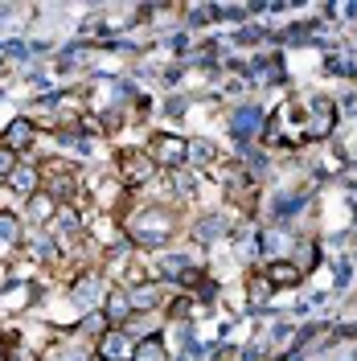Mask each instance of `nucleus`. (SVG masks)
Instances as JSON below:
<instances>
[{
    "label": "nucleus",
    "mask_w": 357,
    "mask_h": 361,
    "mask_svg": "<svg viewBox=\"0 0 357 361\" xmlns=\"http://www.w3.org/2000/svg\"><path fill=\"white\" fill-rule=\"evenodd\" d=\"M123 230H128V238L135 247H164V243L177 238V214L160 209V205H148V209H135Z\"/></svg>",
    "instance_id": "obj_1"
},
{
    "label": "nucleus",
    "mask_w": 357,
    "mask_h": 361,
    "mask_svg": "<svg viewBox=\"0 0 357 361\" xmlns=\"http://www.w3.org/2000/svg\"><path fill=\"white\" fill-rule=\"evenodd\" d=\"M95 345H99V341L90 337L83 324H74L70 333H62V337L45 349V361H95V357H99V353H95Z\"/></svg>",
    "instance_id": "obj_2"
},
{
    "label": "nucleus",
    "mask_w": 357,
    "mask_h": 361,
    "mask_svg": "<svg viewBox=\"0 0 357 361\" xmlns=\"http://www.w3.org/2000/svg\"><path fill=\"white\" fill-rule=\"evenodd\" d=\"M267 144H304V115H300V103H279V111L271 115V132H267Z\"/></svg>",
    "instance_id": "obj_3"
},
{
    "label": "nucleus",
    "mask_w": 357,
    "mask_h": 361,
    "mask_svg": "<svg viewBox=\"0 0 357 361\" xmlns=\"http://www.w3.org/2000/svg\"><path fill=\"white\" fill-rule=\"evenodd\" d=\"M148 157L157 160V169L177 173L181 164H189V140L177 135V132H157L148 140Z\"/></svg>",
    "instance_id": "obj_4"
},
{
    "label": "nucleus",
    "mask_w": 357,
    "mask_h": 361,
    "mask_svg": "<svg viewBox=\"0 0 357 361\" xmlns=\"http://www.w3.org/2000/svg\"><path fill=\"white\" fill-rule=\"evenodd\" d=\"M300 111H304V140H325V135H333V128H337V103L333 99H308V103H300Z\"/></svg>",
    "instance_id": "obj_5"
},
{
    "label": "nucleus",
    "mask_w": 357,
    "mask_h": 361,
    "mask_svg": "<svg viewBox=\"0 0 357 361\" xmlns=\"http://www.w3.org/2000/svg\"><path fill=\"white\" fill-rule=\"evenodd\" d=\"M42 185H45V193H49V197H58L62 205H70V197L78 193V177H74V169L62 164V160L42 164Z\"/></svg>",
    "instance_id": "obj_6"
},
{
    "label": "nucleus",
    "mask_w": 357,
    "mask_h": 361,
    "mask_svg": "<svg viewBox=\"0 0 357 361\" xmlns=\"http://www.w3.org/2000/svg\"><path fill=\"white\" fill-rule=\"evenodd\" d=\"M152 177H157V160L148 157V152H119V180L128 189H140Z\"/></svg>",
    "instance_id": "obj_7"
},
{
    "label": "nucleus",
    "mask_w": 357,
    "mask_h": 361,
    "mask_svg": "<svg viewBox=\"0 0 357 361\" xmlns=\"http://www.w3.org/2000/svg\"><path fill=\"white\" fill-rule=\"evenodd\" d=\"M107 292H111V288L103 283V275L87 271V275L74 283V292H70V295H74V304H78V308H99V304H107Z\"/></svg>",
    "instance_id": "obj_8"
},
{
    "label": "nucleus",
    "mask_w": 357,
    "mask_h": 361,
    "mask_svg": "<svg viewBox=\"0 0 357 361\" xmlns=\"http://www.w3.org/2000/svg\"><path fill=\"white\" fill-rule=\"evenodd\" d=\"M132 341H128V329H107L103 337H99V345H95V353L103 361H132Z\"/></svg>",
    "instance_id": "obj_9"
},
{
    "label": "nucleus",
    "mask_w": 357,
    "mask_h": 361,
    "mask_svg": "<svg viewBox=\"0 0 357 361\" xmlns=\"http://www.w3.org/2000/svg\"><path fill=\"white\" fill-rule=\"evenodd\" d=\"M132 312H135L132 308V292H128V288H111V292H107V304H103V320H107V329H123Z\"/></svg>",
    "instance_id": "obj_10"
},
{
    "label": "nucleus",
    "mask_w": 357,
    "mask_h": 361,
    "mask_svg": "<svg viewBox=\"0 0 357 361\" xmlns=\"http://www.w3.org/2000/svg\"><path fill=\"white\" fill-rule=\"evenodd\" d=\"M263 279H267L271 288H296V283L304 279V271L296 267L291 259H267V267H263Z\"/></svg>",
    "instance_id": "obj_11"
},
{
    "label": "nucleus",
    "mask_w": 357,
    "mask_h": 361,
    "mask_svg": "<svg viewBox=\"0 0 357 361\" xmlns=\"http://www.w3.org/2000/svg\"><path fill=\"white\" fill-rule=\"evenodd\" d=\"M33 140H37V128H33L29 119H13V123L4 128V135H0V144H4L8 152H29Z\"/></svg>",
    "instance_id": "obj_12"
},
{
    "label": "nucleus",
    "mask_w": 357,
    "mask_h": 361,
    "mask_svg": "<svg viewBox=\"0 0 357 361\" xmlns=\"http://www.w3.org/2000/svg\"><path fill=\"white\" fill-rule=\"evenodd\" d=\"M8 185H13L25 202H29L33 193H42V169H33V164H17V173H13Z\"/></svg>",
    "instance_id": "obj_13"
},
{
    "label": "nucleus",
    "mask_w": 357,
    "mask_h": 361,
    "mask_svg": "<svg viewBox=\"0 0 357 361\" xmlns=\"http://www.w3.org/2000/svg\"><path fill=\"white\" fill-rule=\"evenodd\" d=\"M21 238H25L21 222H17L8 209H0V255H13V250L21 247Z\"/></svg>",
    "instance_id": "obj_14"
},
{
    "label": "nucleus",
    "mask_w": 357,
    "mask_h": 361,
    "mask_svg": "<svg viewBox=\"0 0 357 361\" xmlns=\"http://www.w3.org/2000/svg\"><path fill=\"white\" fill-rule=\"evenodd\" d=\"M128 292H132L135 312H152L157 304H164V288H160V283H135V288H128Z\"/></svg>",
    "instance_id": "obj_15"
},
{
    "label": "nucleus",
    "mask_w": 357,
    "mask_h": 361,
    "mask_svg": "<svg viewBox=\"0 0 357 361\" xmlns=\"http://www.w3.org/2000/svg\"><path fill=\"white\" fill-rule=\"evenodd\" d=\"M58 209H62V202H58V197H49L45 189L29 197V218H33V222H54V218H58Z\"/></svg>",
    "instance_id": "obj_16"
},
{
    "label": "nucleus",
    "mask_w": 357,
    "mask_h": 361,
    "mask_svg": "<svg viewBox=\"0 0 357 361\" xmlns=\"http://www.w3.org/2000/svg\"><path fill=\"white\" fill-rule=\"evenodd\" d=\"M54 234H58V238H78V234H83V218H78V209H74V205H62V209H58V218H54Z\"/></svg>",
    "instance_id": "obj_17"
},
{
    "label": "nucleus",
    "mask_w": 357,
    "mask_h": 361,
    "mask_svg": "<svg viewBox=\"0 0 357 361\" xmlns=\"http://www.w3.org/2000/svg\"><path fill=\"white\" fill-rule=\"evenodd\" d=\"M164 357H169V349H164V341L160 337L135 341V349H132V361H164Z\"/></svg>",
    "instance_id": "obj_18"
},
{
    "label": "nucleus",
    "mask_w": 357,
    "mask_h": 361,
    "mask_svg": "<svg viewBox=\"0 0 357 361\" xmlns=\"http://www.w3.org/2000/svg\"><path fill=\"white\" fill-rule=\"evenodd\" d=\"M218 160V144L214 140H189V164H214Z\"/></svg>",
    "instance_id": "obj_19"
},
{
    "label": "nucleus",
    "mask_w": 357,
    "mask_h": 361,
    "mask_svg": "<svg viewBox=\"0 0 357 361\" xmlns=\"http://www.w3.org/2000/svg\"><path fill=\"white\" fill-rule=\"evenodd\" d=\"M316 263H320V247H316L313 238H304V243L296 247V267L308 275V271H316Z\"/></svg>",
    "instance_id": "obj_20"
},
{
    "label": "nucleus",
    "mask_w": 357,
    "mask_h": 361,
    "mask_svg": "<svg viewBox=\"0 0 357 361\" xmlns=\"http://www.w3.org/2000/svg\"><path fill=\"white\" fill-rule=\"evenodd\" d=\"M17 164H21V160H17V152H8V148L0 144V185H4V180H13Z\"/></svg>",
    "instance_id": "obj_21"
},
{
    "label": "nucleus",
    "mask_w": 357,
    "mask_h": 361,
    "mask_svg": "<svg viewBox=\"0 0 357 361\" xmlns=\"http://www.w3.org/2000/svg\"><path fill=\"white\" fill-rule=\"evenodd\" d=\"M4 361H42L37 353H29V349H21V345H13L8 353H4Z\"/></svg>",
    "instance_id": "obj_22"
}]
</instances>
